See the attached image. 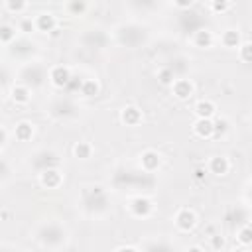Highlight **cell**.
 I'll list each match as a JSON object with an SVG mask.
<instances>
[{
	"mask_svg": "<svg viewBox=\"0 0 252 252\" xmlns=\"http://www.w3.org/2000/svg\"><path fill=\"white\" fill-rule=\"evenodd\" d=\"M81 203H83L85 211H89L93 215H98V213H104L108 209V195L100 185H93V187H87L83 191Z\"/></svg>",
	"mask_w": 252,
	"mask_h": 252,
	"instance_id": "6da1fadb",
	"label": "cell"
},
{
	"mask_svg": "<svg viewBox=\"0 0 252 252\" xmlns=\"http://www.w3.org/2000/svg\"><path fill=\"white\" fill-rule=\"evenodd\" d=\"M37 238H39V242H41L43 246H47V248H59V246L67 240V232H65V228H63L61 224H57V222H47V224L41 226Z\"/></svg>",
	"mask_w": 252,
	"mask_h": 252,
	"instance_id": "7a4b0ae2",
	"label": "cell"
},
{
	"mask_svg": "<svg viewBox=\"0 0 252 252\" xmlns=\"http://www.w3.org/2000/svg\"><path fill=\"white\" fill-rule=\"evenodd\" d=\"M116 37H118V41H120L122 45H126V47H138L140 43H144L146 32H144L140 26L128 24V26H120V28L116 30Z\"/></svg>",
	"mask_w": 252,
	"mask_h": 252,
	"instance_id": "3957f363",
	"label": "cell"
},
{
	"mask_svg": "<svg viewBox=\"0 0 252 252\" xmlns=\"http://www.w3.org/2000/svg\"><path fill=\"white\" fill-rule=\"evenodd\" d=\"M32 165H33L39 173H43V171H47V169H55V167L59 165V158H57V154H53L51 150H39L37 154H33Z\"/></svg>",
	"mask_w": 252,
	"mask_h": 252,
	"instance_id": "277c9868",
	"label": "cell"
},
{
	"mask_svg": "<svg viewBox=\"0 0 252 252\" xmlns=\"http://www.w3.org/2000/svg\"><path fill=\"white\" fill-rule=\"evenodd\" d=\"M22 79H24L26 87H28V85L37 87V85L43 83L45 71H43V67H39V65H28V67L24 69V73H22Z\"/></svg>",
	"mask_w": 252,
	"mask_h": 252,
	"instance_id": "5b68a950",
	"label": "cell"
},
{
	"mask_svg": "<svg viewBox=\"0 0 252 252\" xmlns=\"http://www.w3.org/2000/svg\"><path fill=\"white\" fill-rule=\"evenodd\" d=\"M106 41H108V35H106L102 30H89V32H85V35H83V43H85L87 47L102 49V47L106 45Z\"/></svg>",
	"mask_w": 252,
	"mask_h": 252,
	"instance_id": "8992f818",
	"label": "cell"
},
{
	"mask_svg": "<svg viewBox=\"0 0 252 252\" xmlns=\"http://www.w3.org/2000/svg\"><path fill=\"white\" fill-rule=\"evenodd\" d=\"M49 79H51V83H53L55 87H67L73 77H71V71H69L67 67L57 65V67H53V69L49 71Z\"/></svg>",
	"mask_w": 252,
	"mask_h": 252,
	"instance_id": "52a82bcc",
	"label": "cell"
},
{
	"mask_svg": "<svg viewBox=\"0 0 252 252\" xmlns=\"http://www.w3.org/2000/svg\"><path fill=\"white\" fill-rule=\"evenodd\" d=\"M128 209L134 217H148L152 213V201L146 199V197H136V199L130 201Z\"/></svg>",
	"mask_w": 252,
	"mask_h": 252,
	"instance_id": "ba28073f",
	"label": "cell"
},
{
	"mask_svg": "<svg viewBox=\"0 0 252 252\" xmlns=\"http://www.w3.org/2000/svg\"><path fill=\"white\" fill-rule=\"evenodd\" d=\"M195 222H197V217H195V213L189 211V209H181V211L175 215V224H177L181 230H189V228H193Z\"/></svg>",
	"mask_w": 252,
	"mask_h": 252,
	"instance_id": "9c48e42d",
	"label": "cell"
},
{
	"mask_svg": "<svg viewBox=\"0 0 252 252\" xmlns=\"http://www.w3.org/2000/svg\"><path fill=\"white\" fill-rule=\"evenodd\" d=\"M179 22H181V26H183V30L185 32H191V33H197L199 30H203V18L201 16H197V14H185V16H181L179 18Z\"/></svg>",
	"mask_w": 252,
	"mask_h": 252,
	"instance_id": "30bf717a",
	"label": "cell"
},
{
	"mask_svg": "<svg viewBox=\"0 0 252 252\" xmlns=\"http://www.w3.org/2000/svg\"><path fill=\"white\" fill-rule=\"evenodd\" d=\"M140 158H142L140 161H142V169H144V171L152 173L154 169H158V165H159V156H158V152L146 150V152H142Z\"/></svg>",
	"mask_w": 252,
	"mask_h": 252,
	"instance_id": "8fae6325",
	"label": "cell"
},
{
	"mask_svg": "<svg viewBox=\"0 0 252 252\" xmlns=\"http://www.w3.org/2000/svg\"><path fill=\"white\" fill-rule=\"evenodd\" d=\"M228 169H230V163H228V159L224 156L211 158V161H209V171L211 173H215V175H226Z\"/></svg>",
	"mask_w": 252,
	"mask_h": 252,
	"instance_id": "7c38bea8",
	"label": "cell"
},
{
	"mask_svg": "<svg viewBox=\"0 0 252 252\" xmlns=\"http://www.w3.org/2000/svg\"><path fill=\"white\" fill-rule=\"evenodd\" d=\"M171 89H173V94H175L177 98H187V96H191V93H193L191 81H189V79H183V77H179V79L171 85Z\"/></svg>",
	"mask_w": 252,
	"mask_h": 252,
	"instance_id": "4fadbf2b",
	"label": "cell"
},
{
	"mask_svg": "<svg viewBox=\"0 0 252 252\" xmlns=\"http://www.w3.org/2000/svg\"><path fill=\"white\" fill-rule=\"evenodd\" d=\"M193 128H195V134L201 138H213L215 136V124L211 118H199Z\"/></svg>",
	"mask_w": 252,
	"mask_h": 252,
	"instance_id": "5bb4252c",
	"label": "cell"
},
{
	"mask_svg": "<svg viewBox=\"0 0 252 252\" xmlns=\"http://www.w3.org/2000/svg\"><path fill=\"white\" fill-rule=\"evenodd\" d=\"M73 110H75V104L69 98H59L51 106V114L53 116H69Z\"/></svg>",
	"mask_w": 252,
	"mask_h": 252,
	"instance_id": "9a60e30c",
	"label": "cell"
},
{
	"mask_svg": "<svg viewBox=\"0 0 252 252\" xmlns=\"http://www.w3.org/2000/svg\"><path fill=\"white\" fill-rule=\"evenodd\" d=\"M39 181H41L43 187L53 189V187H57V185L61 183V173H59L57 169H47V171L39 173Z\"/></svg>",
	"mask_w": 252,
	"mask_h": 252,
	"instance_id": "2e32d148",
	"label": "cell"
},
{
	"mask_svg": "<svg viewBox=\"0 0 252 252\" xmlns=\"http://www.w3.org/2000/svg\"><path fill=\"white\" fill-rule=\"evenodd\" d=\"M55 26H57L55 16L49 14V12H47V14H39V16L35 18V28H37L39 32H53Z\"/></svg>",
	"mask_w": 252,
	"mask_h": 252,
	"instance_id": "e0dca14e",
	"label": "cell"
},
{
	"mask_svg": "<svg viewBox=\"0 0 252 252\" xmlns=\"http://www.w3.org/2000/svg\"><path fill=\"white\" fill-rule=\"evenodd\" d=\"M193 41H195L197 47H211L213 45V32L203 28L197 33H193Z\"/></svg>",
	"mask_w": 252,
	"mask_h": 252,
	"instance_id": "ac0fdd59",
	"label": "cell"
},
{
	"mask_svg": "<svg viewBox=\"0 0 252 252\" xmlns=\"http://www.w3.org/2000/svg\"><path fill=\"white\" fill-rule=\"evenodd\" d=\"M144 252H173V248H171V244L167 240L159 238V240H150L144 246Z\"/></svg>",
	"mask_w": 252,
	"mask_h": 252,
	"instance_id": "d6986e66",
	"label": "cell"
},
{
	"mask_svg": "<svg viewBox=\"0 0 252 252\" xmlns=\"http://www.w3.org/2000/svg\"><path fill=\"white\" fill-rule=\"evenodd\" d=\"M224 220H226L228 224H240V222L246 220V211L240 209V207H232V209H228Z\"/></svg>",
	"mask_w": 252,
	"mask_h": 252,
	"instance_id": "ffe728a7",
	"label": "cell"
},
{
	"mask_svg": "<svg viewBox=\"0 0 252 252\" xmlns=\"http://www.w3.org/2000/svg\"><path fill=\"white\" fill-rule=\"evenodd\" d=\"M12 100H14L16 104L28 102V100H30V89H28L26 85H16V87L12 89Z\"/></svg>",
	"mask_w": 252,
	"mask_h": 252,
	"instance_id": "44dd1931",
	"label": "cell"
},
{
	"mask_svg": "<svg viewBox=\"0 0 252 252\" xmlns=\"http://www.w3.org/2000/svg\"><path fill=\"white\" fill-rule=\"evenodd\" d=\"M215 104L211 102V100H201V102H197V106H195V112H197V116L199 118H211L213 114H215Z\"/></svg>",
	"mask_w": 252,
	"mask_h": 252,
	"instance_id": "7402d4cb",
	"label": "cell"
},
{
	"mask_svg": "<svg viewBox=\"0 0 252 252\" xmlns=\"http://www.w3.org/2000/svg\"><path fill=\"white\" fill-rule=\"evenodd\" d=\"M140 120H142V114H140V110H138V108L128 106V108H124V110H122V122H126L128 126H134V124H138Z\"/></svg>",
	"mask_w": 252,
	"mask_h": 252,
	"instance_id": "603a6c76",
	"label": "cell"
},
{
	"mask_svg": "<svg viewBox=\"0 0 252 252\" xmlns=\"http://www.w3.org/2000/svg\"><path fill=\"white\" fill-rule=\"evenodd\" d=\"M220 39H222L224 47H238L240 45V33L236 30H226Z\"/></svg>",
	"mask_w": 252,
	"mask_h": 252,
	"instance_id": "cb8c5ba5",
	"label": "cell"
},
{
	"mask_svg": "<svg viewBox=\"0 0 252 252\" xmlns=\"http://www.w3.org/2000/svg\"><path fill=\"white\" fill-rule=\"evenodd\" d=\"M158 79H159V83H163V85H173V83L177 81V75L169 69V65H165V67H161V69H159Z\"/></svg>",
	"mask_w": 252,
	"mask_h": 252,
	"instance_id": "d4e9b609",
	"label": "cell"
},
{
	"mask_svg": "<svg viewBox=\"0 0 252 252\" xmlns=\"http://www.w3.org/2000/svg\"><path fill=\"white\" fill-rule=\"evenodd\" d=\"M32 124H28V122H20L18 126H16V138L20 140V142H26V140H30L32 138Z\"/></svg>",
	"mask_w": 252,
	"mask_h": 252,
	"instance_id": "484cf974",
	"label": "cell"
},
{
	"mask_svg": "<svg viewBox=\"0 0 252 252\" xmlns=\"http://www.w3.org/2000/svg\"><path fill=\"white\" fill-rule=\"evenodd\" d=\"M96 93H98V85H96V81H91V79L83 81V85H81V94H85V96H93V94H96Z\"/></svg>",
	"mask_w": 252,
	"mask_h": 252,
	"instance_id": "4316f807",
	"label": "cell"
},
{
	"mask_svg": "<svg viewBox=\"0 0 252 252\" xmlns=\"http://www.w3.org/2000/svg\"><path fill=\"white\" fill-rule=\"evenodd\" d=\"M73 154H75L77 158H81V159H87V158L91 156V144H87V142H79V144H75Z\"/></svg>",
	"mask_w": 252,
	"mask_h": 252,
	"instance_id": "83f0119b",
	"label": "cell"
},
{
	"mask_svg": "<svg viewBox=\"0 0 252 252\" xmlns=\"http://www.w3.org/2000/svg\"><path fill=\"white\" fill-rule=\"evenodd\" d=\"M14 35H16V30L12 26H8V24H2V28H0V39H2V43H10Z\"/></svg>",
	"mask_w": 252,
	"mask_h": 252,
	"instance_id": "f1b7e54d",
	"label": "cell"
},
{
	"mask_svg": "<svg viewBox=\"0 0 252 252\" xmlns=\"http://www.w3.org/2000/svg\"><path fill=\"white\" fill-rule=\"evenodd\" d=\"M238 240L242 244H252V226H242L238 230Z\"/></svg>",
	"mask_w": 252,
	"mask_h": 252,
	"instance_id": "f546056e",
	"label": "cell"
},
{
	"mask_svg": "<svg viewBox=\"0 0 252 252\" xmlns=\"http://www.w3.org/2000/svg\"><path fill=\"white\" fill-rule=\"evenodd\" d=\"M240 57L246 63H252V43H242L240 45Z\"/></svg>",
	"mask_w": 252,
	"mask_h": 252,
	"instance_id": "4dcf8cb0",
	"label": "cell"
},
{
	"mask_svg": "<svg viewBox=\"0 0 252 252\" xmlns=\"http://www.w3.org/2000/svg\"><path fill=\"white\" fill-rule=\"evenodd\" d=\"M209 6H211V10H215V12H226L232 4H230V2H211Z\"/></svg>",
	"mask_w": 252,
	"mask_h": 252,
	"instance_id": "1f68e13d",
	"label": "cell"
},
{
	"mask_svg": "<svg viewBox=\"0 0 252 252\" xmlns=\"http://www.w3.org/2000/svg\"><path fill=\"white\" fill-rule=\"evenodd\" d=\"M213 124H215V136H220V134L226 132V120L219 118V120H215Z\"/></svg>",
	"mask_w": 252,
	"mask_h": 252,
	"instance_id": "d6a6232c",
	"label": "cell"
},
{
	"mask_svg": "<svg viewBox=\"0 0 252 252\" xmlns=\"http://www.w3.org/2000/svg\"><path fill=\"white\" fill-rule=\"evenodd\" d=\"M26 6H28L26 2H16V4H14V2H6V8H8V10H16V12L24 10Z\"/></svg>",
	"mask_w": 252,
	"mask_h": 252,
	"instance_id": "836d02e7",
	"label": "cell"
},
{
	"mask_svg": "<svg viewBox=\"0 0 252 252\" xmlns=\"http://www.w3.org/2000/svg\"><path fill=\"white\" fill-rule=\"evenodd\" d=\"M67 8H69L71 12H77V14H81V12L87 8V4H83V2H73V4H69Z\"/></svg>",
	"mask_w": 252,
	"mask_h": 252,
	"instance_id": "e575fe53",
	"label": "cell"
},
{
	"mask_svg": "<svg viewBox=\"0 0 252 252\" xmlns=\"http://www.w3.org/2000/svg\"><path fill=\"white\" fill-rule=\"evenodd\" d=\"M33 26H35V22H32V20H24V22L20 24V30H22V32H32Z\"/></svg>",
	"mask_w": 252,
	"mask_h": 252,
	"instance_id": "d590c367",
	"label": "cell"
},
{
	"mask_svg": "<svg viewBox=\"0 0 252 252\" xmlns=\"http://www.w3.org/2000/svg\"><path fill=\"white\" fill-rule=\"evenodd\" d=\"M211 240H213V246H215V248L222 246V238H220V236H211Z\"/></svg>",
	"mask_w": 252,
	"mask_h": 252,
	"instance_id": "8d00e7d4",
	"label": "cell"
},
{
	"mask_svg": "<svg viewBox=\"0 0 252 252\" xmlns=\"http://www.w3.org/2000/svg\"><path fill=\"white\" fill-rule=\"evenodd\" d=\"M116 252H136L134 248H130V246H124V248H118Z\"/></svg>",
	"mask_w": 252,
	"mask_h": 252,
	"instance_id": "74e56055",
	"label": "cell"
},
{
	"mask_svg": "<svg viewBox=\"0 0 252 252\" xmlns=\"http://www.w3.org/2000/svg\"><path fill=\"white\" fill-rule=\"evenodd\" d=\"M203 175H205V171H203V169H195V177H197V179H201Z\"/></svg>",
	"mask_w": 252,
	"mask_h": 252,
	"instance_id": "f35d334b",
	"label": "cell"
},
{
	"mask_svg": "<svg viewBox=\"0 0 252 252\" xmlns=\"http://www.w3.org/2000/svg\"><path fill=\"white\" fill-rule=\"evenodd\" d=\"M187 252H203V250H201V248H199V246H191V248H189V250H187Z\"/></svg>",
	"mask_w": 252,
	"mask_h": 252,
	"instance_id": "ab89813d",
	"label": "cell"
},
{
	"mask_svg": "<svg viewBox=\"0 0 252 252\" xmlns=\"http://www.w3.org/2000/svg\"><path fill=\"white\" fill-rule=\"evenodd\" d=\"M236 252H244V250H236Z\"/></svg>",
	"mask_w": 252,
	"mask_h": 252,
	"instance_id": "60d3db41",
	"label": "cell"
},
{
	"mask_svg": "<svg viewBox=\"0 0 252 252\" xmlns=\"http://www.w3.org/2000/svg\"><path fill=\"white\" fill-rule=\"evenodd\" d=\"M28 252H32V250H28Z\"/></svg>",
	"mask_w": 252,
	"mask_h": 252,
	"instance_id": "b9f144b4",
	"label": "cell"
}]
</instances>
